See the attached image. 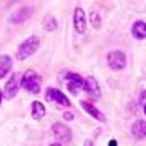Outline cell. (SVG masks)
<instances>
[{
	"mask_svg": "<svg viewBox=\"0 0 146 146\" xmlns=\"http://www.w3.org/2000/svg\"><path fill=\"white\" fill-rule=\"evenodd\" d=\"M40 82H42L40 76H38L33 70H28V72L23 73L20 85H22V88H25L28 93L36 95V93H40Z\"/></svg>",
	"mask_w": 146,
	"mask_h": 146,
	"instance_id": "obj_1",
	"label": "cell"
},
{
	"mask_svg": "<svg viewBox=\"0 0 146 146\" xmlns=\"http://www.w3.org/2000/svg\"><path fill=\"white\" fill-rule=\"evenodd\" d=\"M38 45H40L38 36H30V38H27L22 45L18 46L17 58L18 60H25V58H28V56H32V55L38 50Z\"/></svg>",
	"mask_w": 146,
	"mask_h": 146,
	"instance_id": "obj_2",
	"label": "cell"
},
{
	"mask_svg": "<svg viewBox=\"0 0 146 146\" xmlns=\"http://www.w3.org/2000/svg\"><path fill=\"white\" fill-rule=\"evenodd\" d=\"M106 60H108L110 68H113V70H123L126 66V55L123 52H119V50L110 52Z\"/></svg>",
	"mask_w": 146,
	"mask_h": 146,
	"instance_id": "obj_3",
	"label": "cell"
},
{
	"mask_svg": "<svg viewBox=\"0 0 146 146\" xmlns=\"http://www.w3.org/2000/svg\"><path fill=\"white\" fill-rule=\"evenodd\" d=\"M20 82H22V76L18 73H13L9 78V82L5 83V88H3V96L5 98H13L17 95L18 88H20Z\"/></svg>",
	"mask_w": 146,
	"mask_h": 146,
	"instance_id": "obj_4",
	"label": "cell"
},
{
	"mask_svg": "<svg viewBox=\"0 0 146 146\" xmlns=\"http://www.w3.org/2000/svg\"><path fill=\"white\" fill-rule=\"evenodd\" d=\"M45 96H46L48 101H55V103H58L60 106H70V100H68L60 90H56V88H46Z\"/></svg>",
	"mask_w": 146,
	"mask_h": 146,
	"instance_id": "obj_5",
	"label": "cell"
},
{
	"mask_svg": "<svg viewBox=\"0 0 146 146\" xmlns=\"http://www.w3.org/2000/svg\"><path fill=\"white\" fill-rule=\"evenodd\" d=\"M52 133H53V136L58 139V141H70L72 139V131H70V128L62 125V123H55L53 126H52Z\"/></svg>",
	"mask_w": 146,
	"mask_h": 146,
	"instance_id": "obj_6",
	"label": "cell"
},
{
	"mask_svg": "<svg viewBox=\"0 0 146 146\" xmlns=\"http://www.w3.org/2000/svg\"><path fill=\"white\" fill-rule=\"evenodd\" d=\"M66 80H68V90L72 91L73 95H76L85 86V78H82L78 73H68Z\"/></svg>",
	"mask_w": 146,
	"mask_h": 146,
	"instance_id": "obj_7",
	"label": "cell"
},
{
	"mask_svg": "<svg viewBox=\"0 0 146 146\" xmlns=\"http://www.w3.org/2000/svg\"><path fill=\"white\" fill-rule=\"evenodd\" d=\"M73 25H75V30L78 33H83L86 28V15H85L82 7H76L73 12Z\"/></svg>",
	"mask_w": 146,
	"mask_h": 146,
	"instance_id": "obj_8",
	"label": "cell"
},
{
	"mask_svg": "<svg viewBox=\"0 0 146 146\" xmlns=\"http://www.w3.org/2000/svg\"><path fill=\"white\" fill-rule=\"evenodd\" d=\"M83 90L86 91V93H90L93 98H98V95H100V86H98V82H96L93 76L85 78V86H83Z\"/></svg>",
	"mask_w": 146,
	"mask_h": 146,
	"instance_id": "obj_9",
	"label": "cell"
},
{
	"mask_svg": "<svg viewBox=\"0 0 146 146\" xmlns=\"http://www.w3.org/2000/svg\"><path fill=\"white\" fill-rule=\"evenodd\" d=\"M80 105H82L83 110H85L88 115H91V116H93L95 119H98V121H105V115H103V113H101V111L96 108V106H93V105L86 103V101H82Z\"/></svg>",
	"mask_w": 146,
	"mask_h": 146,
	"instance_id": "obj_10",
	"label": "cell"
},
{
	"mask_svg": "<svg viewBox=\"0 0 146 146\" xmlns=\"http://www.w3.org/2000/svg\"><path fill=\"white\" fill-rule=\"evenodd\" d=\"M131 133H133V136L136 138V139L146 138V121H143V119L136 121L133 125V128H131Z\"/></svg>",
	"mask_w": 146,
	"mask_h": 146,
	"instance_id": "obj_11",
	"label": "cell"
},
{
	"mask_svg": "<svg viewBox=\"0 0 146 146\" xmlns=\"http://www.w3.org/2000/svg\"><path fill=\"white\" fill-rule=\"evenodd\" d=\"M131 32H133V36L138 38V40L146 38V23L145 22H141V20L135 22V23H133V28H131Z\"/></svg>",
	"mask_w": 146,
	"mask_h": 146,
	"instance_id": "obj_12",
	"label": "cell"
},
{
	"mask_svg": "<svg viewBox=\"0 0 146 146\" xmlns=\"http://www.w3.org/2000/svg\"><path fill=\"white\" fill-rule=\"evenodd\" d=\"M10 68H12V58H10L9 55L0 56V80L10 72Z\"/></svg>",
	"mask_w": 146,
	"mask_h": 146,
	"instance_id": "obj_13",
	"label": "cell"
},
{
	"mask_svg": "<svg viewBox=\"0 0 146 146\" xmlns=\"http://www.w3.org/2000/svg\"><path fill=\"white\" fill-rule=\"evenodd\" d=\"M32 116H33V119H42L45 116V106L40 101H35L32 105Z\"/></svg>",
	"mask_w": 146,
	"mask_h": 146,
	"instance_id": "obj_14",
	"label": "cell"
},
{
	"mask_svg": "<svg viewBox=\"0 0 146 146\" xmlns=\"http://www.w3.org/2000/svg\"><path fill=\"white\" fill-rule=\"evenodd\" d=\"M45 28L48 30V32H53L55 28H56V22H55L53 17H48L45 20Z\"/></svg>",
	"mask_w": 146,
	"mask_h": 146,
	"instance_id": "obj_15",
	"label": "cell"
},
{
	"mask_svg": "<svg viewBox=\"0 0 146 146\" xmlns=\"http://www.w3.org/2000/svg\"><path fill=\"white\" fill-rule=\"evenodd\" d=\"M90 18H91V23H93V27H95V28H100L101 22H100L98 13H96V12H91V13H90Z\"/></svg>",
	"mask_w": 146,
	"mask_h": 146,
	"instance_id": "obj_16",
	"label": "cell"
},
{
	"mask_svg": "<svg viewBox=\"0 0 146 146\" xmlns=\"http://www.w3.org/2000/svg\"><path fill=\"white\" fill-rule=\"evenodd\" d=\"M139 101H141V105H143V106L146 105V91H143V93H141V96H139Z\"/></svg>",
	"mask_w": 146,
	"mask_h": 146,
	"instance_id": "obj_17",
	"label": "cell"
},
{
	"mask_svg": "<svg viewBox=\"0 0 146 146\" xmlns=\"http://www.w3.org/2000/svg\"><path fill=\"white\" fill-rule=\"evenodd\" d=\"M63 118H65V119H73V115H72V113H65Z\"/></svg>",
	"mask_w": 146,
	"mask_h": 146,
	"instance_id": "obj_18",
	"label": "cell"
},
{
	"mask_svg": "<svg viewBox=\"0 0 146 146\" xmlns=\"http://www.w3.org/2000/svg\"><path fill=\"white\" fill-rule=\"evenodd\" d=\"M108 146H118V143H116V139H111Z\"/></svg>",
	"mask_w": 146,
	"mask_h": 146,
	"instance_id": "obj_19",
	"label": "cell"
},
{
	"mask_svg": "<svg viewBox=\"0 0 146 146\" xmlns=\"http://www.w3.org/2000/svg\"><path fill=\"white\" fill-rule=\"evenodd\" d=\"M2 98H3V91L0 90V103H2Z\"/></svg>",
	"mask_w": 146,
	"mask_h": 146,
	"instance_id": "obj_20",
	"label": "cell"
},
{
	"mask_svg": "<svg viewBox=\"0 0 146 146\" xmlns=\"http://www.w3.org/2000/svg\"><path fill=\"white\" fill-rule=\"evenodd\" d=\"M85 146H93V145H91V141H86V143H85Z\"/></svg>",
	"mask_w": 146,
	"mask_h": 146,
	"instance_id": "obj_21",
	"label": "cell"
},
{
	"mask_svg": "<svg viewBox=\"0 0 146 146\" xmlns=\"http://www.w3.org/2000/svg\"><path fill=\"white\" fill-rule=\"evenodd\" d=\"M50 146H62V145H58V143H56V145H50Z\"/></svg>",
	"mask_w": 146,
	"mask_h": 146,
	"instance_id": "obj_22",
	"label": "cell"
},
{
	"mask_svg": "<svg viewBox=\"0 0 146 146\" xmlns=\"http://www.w3.org/2000/svg\"><path fill=\"white\" fill-rule=\"evenodd\" d=\"M145 113H146V105H145Z\"/></svg>",
	"mask_w": 146,
	"mask_h": 146,
	"instance_id": "obj_23",
	"label": "cell"
}]
</instances>
